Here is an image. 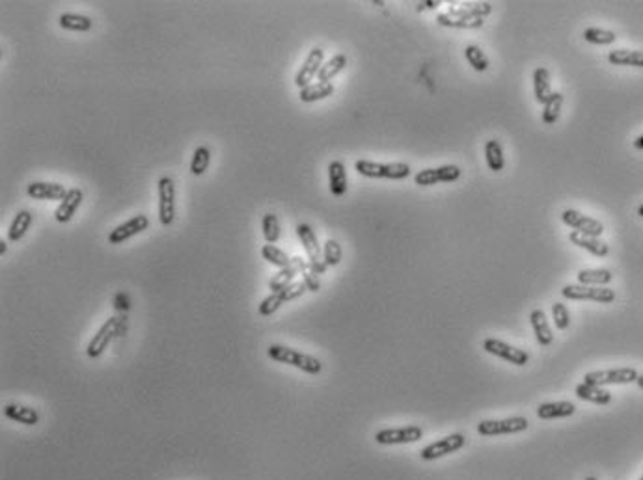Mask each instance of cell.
<instances>
[{
	"label": "cell",
	"instance_id": "6da1fadb",
	"mask_svg": "<svg viewBox=\"0 0 643 480\" xmlns=\"http://www.w3.org/2000/svg\"><path fill=\"white\" fill-rule=\"evenodd\" d=\"M267 356L273 361L297 367V369H300V371H304V373L308 374H319L323 371V363H321L317 358L302 354L299 350L284 347V345H271V347L267 348Z\"/></svg>",
	"mask_w": 643,
	"mask_h": 480
},
{
	"label": "cell",
	"instance_id": "7a4b0ae2",
	"mask_svg": "<svg viewBox=\"0 0 643 480\" xmlns=\"http://www.w3.org/2000/svg\"><path fill=\"white\" fill-rule=\"evenodd\" d=\"M355 170L363 175V177L371 179H394V181H401L407 179L412 170L410 166L405 162H390V164H382V162H371V160H357L355 162Z\"/></svg>",
	"mask_w": 643,
	"mask_h": 480
},
{
	"label": "cell",
	"instance_id": "3957f363",
	"mask_svg": "<svg viewBox=\"0 0 643 480\" xmlns=\"http://www.w3.org/2000/svg\"><path fill=\"white\" fill-rule=\"evenodd\" d=\"M123 329H125V316H112V318H109V320L99 328V331L94 335V339L89 341L88 348H86V354H88L92 360H97V358L107 350V347L112 342V339L123 334Z\"/></svg>",
	"mask_w": 643,
	"mask_h": 480
},
{
	"label": "cell",
	"instance_id": "277c9868",
	"mask_svg": "<svg viewBox=\"0 0 643 480\" xmlns=\"http://www.w3.org/2000/svg\"><path fill=\"white\" fill-rule=\"evenodd\" d=\"M297 234H299L300 244H302V248L308 253V265H310V268L315 274H325L328 266L325 265V259H323V250L319 246L315 231L308 223H299L297 226Z\"/></svg>",
	"mask_w": 643,
	"mask_h": 480
},
{
	"label": "cell",
	"instance_id": "5b68a950",
	"mask_svg": "<svg viewBox=\"0 0 643 480\" xmlns=\"http://www.w3.org/2000/svg\"><path fill=\"white\" fill-rule=\"evenodd\" d=\"M640 374L636 373V369L631 367H623V369H610V371H595V373H587L584 376V382L589 386L604 387V386H621V384H632L636 382Z\"/></svg>",
	"mask_w": 643,
	"mask_h": 480
},
{
	"label": "cell",
	"instance_id": "8992f818",
	"mask_svg": "<svg viewBox=\"0 0 643 480\" xmlns=\"http://www.w3.org/2000/svg\"><path fill=\"white\" fill-rule=\"evenodd\" d=\"M308 291L306 289L304 281H293V283L286 287V289H282L278 292H271L262 303H260V315L262 316H271L274 315L276 311L280 309L282 305L287 302H293L297 298H300L304 292Z\"/></svg>",
	"mask_w": 643,
	"mask_h": 480
},
{
	"label": "cell",
	"instance_id": "52a82bcc",
	"mask_svg": "<svg viewBox=\"0 0 643 480\" xmlns=\"http://www.w3.org/2000/svg\"><path fill=\"white\" fill-rule=\"evenodd\" d=\"M561 296L576 302H599L611 303L615 300V292L604 287H587V285H565L561 289Z\"/></svg>",
	"mask_w": 643,
	"mask_h": 480
},
{
	"label": "cell",
	"instance_id": "ba28073f",
	"mask_svg": "<svg viewBox=\"0 0 643 480\" xmlns=\"http://www.w3.org/2000/svg\"><path fill=\"white\" fill-rule=\"evenodd\" d=\"M157 190H159V220L168 228L176 218V184L172 177H160Z\"/></svg>",
	"mask_w": 643,
	"mask_h": 480
},
{
	"label": "cell",
	"instance_id": "9c48e42d",
	"mask_svg": "<svg viewBox=\"0 0 643 480\" xmlns=\"http://www.w3.org/2000/svg\"><path fill=\"white\" fill-rule=\"evenodd\" d=\"M561 220L565 226H569L574 231H578V233L589 234V237H597L599 239L600 234L604 233V226H602V221L595 220L591 216H586L578 212V210L574 209H567L561 212Z\"/></svg>",
	"mask_w": 643,
	"mask_h": 480
},
{
	"label": "cell",
	"instance_id": "30bf717a",
	"mask_svg": "<svg viewBox=\"0 0 643 480\" xmlns=\"http://www.w3.org/2000/svg\"><path fill=\"white\" fill-rule=\"evenodd\" d=\"M466 445V437L463 434H450V436L442 437L439 441L431 443V445H427L425 449L420 450L421 460L425 461H433L440 456H446L452 455V452H457Z\"/></svg>",
	"mask_w": 643,
	"mask_h": 480
},
{
	"label": "cell",
	"instance_id": "8fae6325",
	"mask_svg": "<svg viewBox=\"0 0 643 480\" xmlns=\"http://www.w3.org/2000/svg\"><path fill=\"white\" fill-rule=\"evenodd\" d=\"M423 437V430L420 426H403V428H384L375 434V441L379 445H403V443L420 441Z\"/></svg>",
	"mask_w": 643,
	"mask_h": 480
},
{
	"label": "cell",
	"instance_id": "7c38bea8",
	"mask_svg": "<svg viewBox=\"0 0 643 480\" xmlns=\"http://www.w3.org/2000/svg\"><path fill=\"white\" fill-rule=\"evenodd\" d=\"M528 428L526 417H509L502 421H481L478 424V432L481 436H503V434H516Z\"/></svg>",
	"mask_w": 643,
	"mask_h": 480
},
{
	"label": "cell",
	"instance_id": "4fadbf2b",
	"mask_svg": "<svg viewBox=\"0 0 643 480\" xmlns=\"http://www.w3.org/2000/svg\"><path fill=\"white\" fill-rule=\"evenodd\" d=\"M458 177H461V168H458V166L447 164L418 171L414 175V183L420 184V186H433V184L439 183H453V181H457Z\"/></svg>",
	"mask_w": 643,
	"mask_h": 480
},
{
	"label": "cell",
	"instance_id": "5bb4252c",
	"mask_svg": "<svg viewBox=\"0 0 643 480\" xmlns=\"http://www.w3.org/2000/svg\"><path fill=\"white\" fill-rule=\"evenodd\" d=\"M483 348H485V352H489V354L496 356V358H502V360L509 361V363H513V365H516V367H524L529 361V356L526 350L511 347V345H507V342L498 341V339H485Z\"/></svg>",
	"mask_w": 643,
	"mask_h": 480
},
{
	"label": "cell",
	"instance_id": "9a60e30c",
	"mask_svg": "<svg viewBox=\"0 0 643 480\" xmlns=\"http://www.w3.org/2000/svg\"><path fill=\"white\" fill-rule=\"evenodd\" d=\"M323 60H325V51H323V49L313 47L312 51L308 52L304 63L300 65L299 73H297V76H295V84H297L300 89L306 88V86H310L313 78L319 75V71H321L323 63H325Z\"/></svg>",
	"mask_w": 643,
	"mask_h": 480
},
{
	"label": "cell",
	"instance_id": "2e32d148",
	"mask_svg": "<svg viewBox=\"0 0 643 480\" xmlns=\"http://www.w3.org/2000/svg\"><path fill=\"white\" fill-rule=\"evenodd\" d=\"M149 226V220H147L146 215H136L133 216L131 220H127L125 223H120L118 228H114L110 231L109 234V242L110 244H123L125 240H129L134 234L142 233L144 229H147Z\"/></svg>",
	"mask_w": 643,
	"mask_h": 480
},
{
	"label": "cell",
	"instance_id": "e0dca14e",
	"mask_svg": "<svg viewBox=\"0 0 643 480\" xmlns=\"http://www.w3.org/2000/svg\"><path fill=\"white\" fill-rule=\"evenodd\" d=\"M26 194L32 199H49V201H62L67 196V190L64 184L58 183H45V181H36L26 186Z\"/></svg>",
	"mask_w": 643,
	"mask_h": 480
},
{
	"label": "cell",
	"instance_id": "ac0fdd59",
	"mask_svg": "<svg viewBox=\"0 0 643 480\" xmlns=\"http://www.w3.org/2000/svg\"><path fill=\"white\" fill-rule=\"evenodd\" d=\"M84 199V194L81 188H70L67 190V196L60 201L58 205L56 212H54V218L60 223H67V221L76 215V210L81 207V203Z\"/></svg>",
	"mask_w": 643,
	"mask_h": 480
},
{
	"label": "cell",
	"instance_id": "d6986e66",
	"mask_svg": "<svg viewBox=\"0 0 643 480\" xmlns=\"http://www.w3.org/2000/svg\"><path fill=\"white\" fill-rule=\"evenodd\" d=\"M491 12V2H472V4H458L455 8H450L446 13L450 17H458V19H487Z\"/></svg>",
	"mask_w": 643,
	"mask_h": 480
},
{
	"label": "cell",
	"instance_id": "ffe728a7",
	"mask_svg": "<svg viewBox=\"0 0 643 480\" xmlns=\"http://www.w3.org/2000/svg\"><path fill=\"white\" fill-rule=\"evenodd\" d=\"M529 324H531L535 337H537V342H539L541 347H550V345L554 342V334H552V328H550V324H548V318H547V315H545V311L542 309L531 311V315H529Z\"/></svg>",
	"mask_w": 643,
	"mask_h": 480
},
{
	"label": "cell",
	"instance_id": "44dd1931",
	"mask_svg": "<svg viewBox=\"0 0 643 480\" xmlns=\"http://www.w3.org/2000/svg\"><path fill=\"white\" fill-rule=\"evenodd\" d=\"M569 240L573 242L574 246L582 248V250H586V252L593 253L595 257H606L608 252H610V248L606 242H602L597 237H589V234L578 233V231H573V233L569 234Z\"/></svg>",
	"mask_w": 643,
	"mask_h": 480
},
{
	"label": "cell",
	"instance_id": "7402d4cb",
	"mask_svg": "<svg viewBox=\"0 0 643 480\" xmlns=\"http://www.w3.org/2000/svg\"><path fill=\"white\" fill-rule=\"evenodd\" d=\"M4 415L10 421L25 424V426H34V424L39 423L38 411L25 404H6L4 406Z\"/></svg>",
	"mask_w": 643,
	"mask_h": 480
},
{
	"label": "cell",
	"instance_id": "603a6c76",
	"mask_svg": "<svg viewBox=\"0 0 643 480\" xmlns=\"http://www.w3.org/2000/svg\"><path fill=\"white\" fill-rule=\"evenodd\" d=\"M574 393H576V397L582 398V400H586V402H591V404L597 406H606L611 402V393L606 391L604 387H597V386H589V384H578V386L574 387Z\"/></svg>",
	"mask_w": 643,
	"mask_h": 480
},
{
	"label": "cell",
	"instance_id": "cb8c5ba5",
	"mask_svg": "<svg viewBox=\"0 0 643 480\" xmlns=\"http://www.w3.org/2000/svg\"><path fill=\"white\" fill-rule=\"evenodd\" d=\"M328 184L332 196L341 197L347 192V171L341 160H332L328 164Z\"/></svg>",
	"mask_w": 643,
	"mask_h": 480
},
{
	"label": "cell",
	"instance_id": "d4e9b609",
	"mask_svg": "<svg viewBox=\"0 0 643 480\" xmlns=\"http://www.w3.org/2000/svg\"><path fill=\"white\" fill-rule=\"evenodd\" d=\"M576 411V406L567 400H561V402H547L537 408V417L539 419H561V417H571Z\"/></svg>",
	"mask_w": 643,
	"mask_h": 480
},
{
	"label": "cell",
	"instance_id": "484cf974",
	"mask_svg": "<svg viewBox=\"0 0 643 480\" xmlns=\"http://www.w3.org/2000/svg\"><path fill=\"white\" fill-rule=\"evenodd\" d=\"M534 94L537 102H541V105H545L550 99V95L554 94L552 91V84H550V73L542 65H539L534 71Z\"/></svg>",
	"mask_w": 643,
	"mask_h": 480
},
{
	"label": "cell",
	"instance_id": "4316f807",
	"mask_svg": "<svg viewBox=\"0 0 643 480\" xmlns=\"http://www.w3.org/2000/svg\"><path fill=\"white\" fill-rule=\"evenodd\" d=\"M578 285H587V287H604L613 279V274L606 268H586L576 274Z\"/></svg>",
	"mask_w": 643,
	"mask_h": 480
},
{
	"label": "cell",
	"instance_id": "83f0119b",
	"mask_svg": "<svg viewBox=\"0 0 643 480\" xmlns=\"http://www.w3.org/2000/svg\"><path fill=\"white\" fill-rule=\"evenodd\" d=\"M34 221V216L30 210H19L15 218L12 220V226L8 229V240L10 242H19L26 234V231L30 229Z\"/></svg>",
	"mask_w": 643,
	"mask_h": 480
},
{
	"label": "cell",
	"instance_id": "f1b7e54d",
	"mask_svg": "<svg viewBox=\"0 0 643 480\" xmlns=\"http://www.w3.org/2000/svg\"><path fill=\"white\" fill-rule=\"evenodd\" d=\"M297 276H299V257H291V265L287 266V268H282V270L268 281V287H271V291L273 292H278L293 283V279L297 278Z\"/></svg>",
	"mask_w": 643,
	"mask_h": 480
},
{
	"label": "cell",
	"instance_id": "f546056e",
	"mask_svg": "<svg viewBox=\"0 0 643 480\" xmlns=\"http://www.w3.org/2000/svg\"><path fill=\"white\" fill-rule=\"evenodd\" d=\"M608 62L611 65H626V67H643V51H629V49H615L608 54Z\"/></svg>",
	"mask_w": 643,
	"mask_h": 480
},
{
	"label": "cell",
	"instance_id": "4dcf8cb0",
	"mask_svg": "<svg viewBox=\"0 0 643 480\" xmlns=\"http://www.w3.org/2000/svg\"><path fill=\"white\" fill-rule=\"evenodd\" d=\"M334 94V84L332 83H312L310 86L300 89V101L302 102H315L321 99H326Z\"/></svg>",
	"mask_w": 643,
	"mask_h": 480
},
{
	"label": "cell",
	"instance_id": "1f68e13d",
	"mask_svg": "<svg viewBox=\"0 0 643 480\" xmlns=\"http://www.w3.org/2000/svg\"><path fill=\"white\" fill-rule=\"evenodd\" d=\"M485 160L489 170L492 171H502L505 166V158H503V149L502 144L498 140H489L485 144Z\"/></svg>",
	"mask_w": 643,
	"mask_h": 480
},
{
	"label": "cell",
	"instance_id": "d6a6232c",
	"mask_svg": "<svg viewBox=\"0 0 643 480\" xmlns=\"http://www.w3.org/2000/svg\"><path fill=\"white\" fill-rule=\"evenodd\" d=\"M345 65H347V56H345V54L332 56L328 62L323 63V67L319 71V83H330L334 76H338L339 73L345 69Z\"/></svg>",
	"mask_w": 643,
	"mask_h": 480
},
{
	"label": "cell",
	"instance_id": "836d02e7",
	"mask_svg": "<svg viewBox=\"0 0 643 480\" xmlns=\"http://www.w3.org/2000/svg\"><path fill=\"white\" fill-rule=\"evenodd\" d=\"M58 23H60V26L65 28V30L73 32H88L89 28H92V25H94L89 17L81 15V13H62Z\"/></svg>",
	"mask_w": 643,
	"mask_h": 480
},
{
	"label": "cell",
	"instance_id": "e575fe53",
	"mask_svg": "<svg viewBox=\"0 0 643 480\" xmlns=\"http://www.w3.org/2000/svg\"><path fill=\"white\" fill-rule=\"evenodd\" d=\"M542 107H545V110H542V123H545V125L556 123V121L560 120L561 107H563V94H561V91H554Z\"/></svg>",
	"mask_w": 643,
	"mask_h": 480
},
{
	"label": "cell",
	"instance_id": "d590c367",
	"mask_svg": "<svg viewBox=\"0 0 643 480\" xmlns=\"http://www.w3.org/2000/svg\"><path fill=\"white\" fill-rule=\"evenodd\" d=\"M440 26H447V28H461V30H474V28H481L485 19H458V17H450L447 13H439L436 17Z\"/></svg>",
	"mask_w": 643,
	"mask_h": 480
},
{
	"label": "cell",
	"instance_id": "8d00e7d4",
	"mask_svg": "<svg viewBox=\"0 0 643 480\" xmlns=\"http://www.w3.org/2000/svg\"><path fill=\"white\" fill-rule=\"evenodd\" d=\"M262 257L267 261V263H271V265L278 266L280 270L291 265V257H289L284 250L274 246V244H265V246L262 248Z\"/></svg>",
	"mask_w": 643,
	"mask_h": 480
},
{
	"label": "cell",
	"instance_id": "74e56055",
	"mask_svg": "<svg viewBox=\"0 0 643 480\" xmlns=\"http://www.w3.org/2000/svg\"><path fill=\"white\" fill-rule=\"evenodd\" d=\"M262 229L267 244H276V242H278V239H280V221H278V216L273 215V212L263 215Z\"/></svg>",
	"mask_w": 643,
	"mask_h": 480
},
{
	"label": "cell",
	"instance_id": "f35d334b",
	"mask_svg": "<svg viewBox=\"0 0 643 480\" xmlns=\"http://www.w3.org/2000/svg\"><path fill=\"white\" fill-rule=\"evenodd\" d=\"M465 58L468 60V63H470L472 67H474L476 71H479V73L487 71L489 69V65H491L487 54L479 49L478 45H468V47L465 49Z\"/></svg>",
	"mask_w": 643,
	"mask_h": 480
},
{
	"label": "cell",
	"instance_id": "ab89813d",
	"mask_svg": "<svg viewBox=\"0 0 643 480\" xmlns=\"http://www.w3.org/2000/svg\"><path fill=\"white\" fill-rule=\"evenodd\" d=\"M584 39L593 45H611L618 39V36H615V32L604 30V28H586Z\"/></svg>",
	"mask_w": 643,
	"mask_h": 480
},
{
	"label": "cell",
	"instance_id": "60d3db41",
	"mask_svg": "<svg viewBox=\"0 0 643 480\" xmlns=\"http://www.w3.org/2000/svg\"><path fill=\"white\" fill-rule=\"evenodd\" d=\"M299 274L302 276V281H304L308 291L310 292L321 291V279H319V274H315V272L310 268V265H308L302 257H299Z\"/></svg>",
	"mask_w": 643,
	"mask_h": 480
},
{
	"label": "cell",
	"instance_id": "b9f144b4",
	"mask_svg": "<svg viewBox=\"0 0 643 480\" xmlns=\"http://www.w3.org/2000/svg\"><path fill=\"white\" fill-rule=\"evenodd\" d=\"M211 162V151L205 146L198 147L191 160V173L192 175H202Z\"/></svg>",
	"mask_w": 643,
	"mask_h": 480
},
{
	"label": "cell",
	"instance_id": "7bdbcfd3",
	"mask_svg": "<svg viewBox=\"0 0 643 480\" xmlns=\"http://www.w3.org/2000/svg\"><path fill=\"white\" fill-rule=\"evenodd\" d=\"M341 246L334 239H328L323 248V259H325L326 266H338L341 263Z\"/></svg>",
	"mask_w": 643,
	"mask_h": 480
},
{
	"label": "cell",
	"instance_id": "ee69618b",
	"mask_svg": "<svg viewBox=\"0 0 643 480\" xmlns=\"http://www.w3.org/2000/svg\"><path fill=\"white\" fill-rule=\"evenodd\" d=\"M552 318H554V324L558 329H567L569 324H571L569 309L561 302L552 303Z\"/></svg>",
	"mask_w": 643,
	"mask_h": 480
},
{
	"label": "cell",
	"instance_id": "f6af8a7d",
	"mask_svg": "<svg viewBox=\"0 0 643 480\" xmlns=\"http://www.w3.org/2000/svg\"><path fill=\"white\" fill-rule=\"evenodd\" d=\"M114 307L118 311H125L129 307V303H127V294H116V303H114Z\"/></svg>",
	"mask_w": 643,
	"mask_h": 480
},
{
	"label": "cell",
	"instance_id": "bcb514c9",
	"mask_svg": "<svg viewBox=\"0 0 643 480\" xmlns=\"http://www.w3.org/2000/svg\"><path fill=\"white\" fill-rule=\"evenodd\" d=\"M436 6H440V2H436V0H427V2H420V4H418V10H434Z\"/></svg>",
	"mask_w": 643,
	"mask_h": 480
},
{
	"label": "cell",
	"instance_id": "7dc6e473",
	"mask_svg": "<svg viewBox=\"0 0 643 480\" xmlns=\"http://www.w3.org/2000/svg\"><path fill=\"white\" fill-rule=\"evenodd\" d=\"M634 147H636V149H643V134L634 140Z\"/></svg>",
	"mask_w": 643,
	"mask_h": 480
},
{
	"label": "cell",
	"instance_id": "c3c4849f",
	"mask_svg": "<svg viewBox=\"0 0 643 480\" xmlns=\"http://www.w3.org/2000/svg\"><path fill=\"white\" fill-rule=\"evenodd\" d=\"M6 242H4V240H0V255H4V253H6Z\"/></svg>",
	"mask_w": 643,
	"mask_h": 480
},
{
	"label": "cell",
	"instance_id": "681fc988",
	"mask_svg": "<svg viewBox=\"0 0 643 480\" xmlns=\"http://www.w3.org/2000/svg\"><path fill=\"white\" fill-rule=\"evenodd\" d=\"M636 384H637V387H640V389H643V374H640V376H637Z\"/></svg>",
	"mask_w": 643,
	"mask_h": 480
},
{
	"label": "cell",
	"instance_id": "f907efd6",
	"mask_svg": "<svg viewBox=\"0 0 643 480\" xmlns=\"http://www.w3.org/2000/svg\"><path fill=\"white\" fill-rule=\"evenodd\" d=\"M637 215H640V216H642V218H643V203H642V205H640V207H637Z\"/></svg>",
	"mask_w": 643,
	"mask_h": 480
},
{
	"label": "cell",
	"instance_id": "816d5d0a",
	"mask_svg": "<svg viewBox=\"0 0 643 480\" xmlns=\"http://www.w3.org/2000/svg\"><path fill=\"white\" fill-rule=\"evenodd\" d=\"M586 480H597V479H595V477H587Z\"/></svg>",
	"mask_w": 643,
	"mask_h": 480
},
{
	"label": "cell",
	"instance_id": "f5cc1de1",
	"mask_svg": "<svg viewBox=\"0 0 643 480\" xmlns=\"http://www.w3.org/2000/svg\"><path fill=\"white\" fill-rule=\"evenodd\" d=\"M640 480H643V477H642V479H640Z\"/></svg>",
	"mask_w": 643,
	"mask_h": 480
}]
</instances>
